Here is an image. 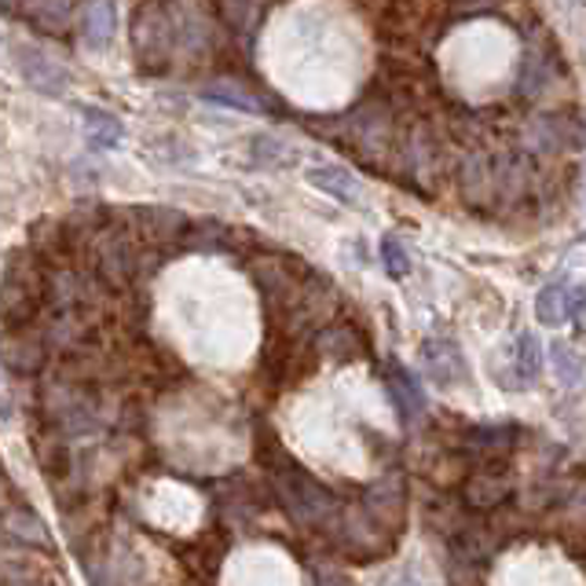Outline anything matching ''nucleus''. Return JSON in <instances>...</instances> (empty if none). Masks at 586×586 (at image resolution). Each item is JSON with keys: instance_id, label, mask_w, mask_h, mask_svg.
<instances>
[{"instance_id": "7", "label": "nucleus", "mask_w": 586, "mask_h": 586, "mask_svg": "<svg viewBox=\"0 0 586 586\" xmlns=\"http://www.w3.org/2000/svg\"><path fill=\"white\" fill-rule=\"evenodd\" d=\"M308 183L316 191L330 194V199L345 202V205H356L359 202V180L348 169H341V165H311V169H308Z\"/></svg>"}, {"instance_id": "11", "label": "nucleus", "mask_w": 586, "mask_h": 586, "mask_svg": "<svg viewBox=\"0 0 586 586\" xmlns=\"http://www.w3.org/2000/svg\"><path fill=\"white\" fill-rule=\"evenodd\" d=\"M506 495H510V487H506L502 476H492V473H476L469 476L466 484V502L473 506V510H495Z\"/></svg>"}, {"instance_id": "2", "label": "nucleus", "mask_w": 586, "mask_h": 586, "mask_svg": "<svg viewBox=\"0 0 586 586\" xmlns=\"http://www.w3.org/2000/svg\"><path fill=\"white\" fill-rule=\"evenodd\" d=\"M15 63L18 71L29 85L37 88V92L44 95H63L66 85H71V74H66V66L59 63L55 55H48L44 48H34V44H18L15 48Z\"/></svg>"}, {"instance_id": "10", "label": "nucleus", "mask_w": 586, "mask_h": 586, "mask_svg": "<svg viewBox=\"0 0 586 586\" xmlns=\"http://www.w3.org/2000/svg\"><path fill=\"white\" fill-rule=\"evenodd\" d=\"M44 352H41V341L37 337H12L4 348H0V364L18 370V374H34L41 367Z\"/></svg>"}, {"instance_id": "9", "label": "nucleus", "mask_w": 586, "mask_h": 586, "mask_svg": "<svg viewBox=\"0 0 586 586\" xmlns=\"http://www.w3.org/2000/svg\"><path fill=\"white\" fill-rule=\"evenodd\" d=\"M385 381H388V388H393V396H396V404L404 407V415H422V407H425V399H422V388H418V381L415 374L404 367V364H396V359H388V370H385Z\"/></svg>"}, {"instance_id": "5", "label": "nucleus", "mask_w": 586, "mask_h": 586, "mask_svg": "<svg viewBox=\"0 0 586 586\" xmlns=\"http://www.w3.org/2000/svg\"><path fill=\"white\" fill-rule=\"evenodd\" d=\"M81 34L88 52H106L117 34V4L114 0H88L81 12Z\"/></svg>"}, {"instance_id": "16", "label": "nucleus", "mask_w": 586, "mask_h": 586, "mask_svg": "<svg viewBox=\"0 0 586 586\" xmlns=\"http://www.w3.org/2000/svg\"><path fill=\"white\" fill-rule=\"evenodd\" d=\"M12 415V404H8V393H4V385H0V418H8Z\"/></svg>"}, {"instance_id": "6", "label": "nucleus", "mask_w": 586, "mask_h": 586, "mask_svg": "<svg viewBox=\"0 0 586 586\" xmlns=\"http://www.w3.org/2000/svg\"><path fill=\"white\" fill-rule=\"evenodd\" d=\"M202 100L217 103V106H228V111H242V114H268L271 111L264 95H257L253 88L239 85V81H209V85H202Z\"/></svg>"}, {"instance_id": "15", "label": "nucleus", "mask_w": 586, "mask_h": 586, "mask_svg": "<svg viewBox=\"0 0 586 586\" xmlns=\"http://www.w3.org/2000/svg\"><path fill=\"white\" fill-rule=\"evenodd\" d=\"M253 146L264 151L260 158H257V165H286L290 162L286 154H293L286 143L276 140V136H253Z\"/></svg>"}, {"instance_id": "1", "label": "nucleus", "mask_w": 586, "mask_h": 586, "mask_svg": "<svg viewBox=\"0 0 586 586\" xmlns=\"http://www.w3.org/2000/svg\"><path fill=\"white\" fill-rule=\"evenodd\" d=\"M276 487H279V498L286 502V510L305 524H327L337 510L334 495H330L327 487H319L308 473H301V469L282 473Z\"/></svg>"}, {"instance_id": "14", "label": "nucleus", "mask_w": 586, "mask_h": 586, "mask_svg": "<svg viewBox=\"0 0 586 586\" xmlns=\"http://www.w3.org/2000/svg\"><path fill=\"white\" fill-rule=\"evenodd\" d=\"M381 264H385V271H388L393 279H407L410 257H407L404 242L393 239V234H385V239H381Z\"/></svg>"}, {"instance_id": "3", "label": "nucleus", "mask_w": 586, "mask_h": 586, "mask_svg": "<svg viewBox=\"0 0 586 586\" xmlns=\"http://www.w3.org/2000/svg\"><path fill=\"white\" fill-rule=\"evenodd\" d=\"M583 316V290L564 286V282H550V286L539 290L535 297V319L543 327H564L569 319L579 322Z\"/></svg>"}, {"instance_id": "4", "label": "nucleus", "mask_w": 586, "mask_h": 586, "mask_svg": "<svg viewBox=\"0 0 586 586\" xmlns=\"http://www.w3.org/2000/svg\"><path fill=\"white\" fill-rule=\"evenodd\" d=\"M422 364L440 388H451V385H458V381H466L462 348H458L451 337H429L422 345Z\"/></svg>"}, {"instance_id": "8", "label": "nucleus", "mask_w": 586, "mask_h": 586, "mask_svg": "<svg viewBox=\"0 0 586 586\" xmlns=\"http://www.w3.org/2000/svg\"><path fill=\"white\" fill-rule=\"evenodd\" d=\"M81 122H85V140L92 151H114L122 143V117H114L103 106H81Z\"/></svg>"}, {"instance_id": "13", "label": "nucleus", "mask_w": 586, "mask_h": 586, "mask_svg": "<svg viewBox=\"0 0 586 586\" xmlns=\"http://www.w3.org/2000/svg\"><path fill=\"white\" fill-rule=\"evenodd\" d=\"M553 367H557V381H561L564 388H575L583 381L579 352H575L572 345H564V341H557V345H553Z\"/></svg>"}, {"instance_id": "12", "label": "nucleus", "mask_w": 586, "mask_h": 586, "mask_svg": "<svg viewBox=\"0 0 586 586\" xmlns=\"http://www.w3.org/2000/svg\"><path fill=\"white\" fill-rule=\"evenodd\" d=\"M539 370H543V348H539V337L532 334V330H524L521 337H517V381H521V388L524 385H532L535 378H539Z\"/></svg>"}]
</instances>
